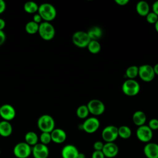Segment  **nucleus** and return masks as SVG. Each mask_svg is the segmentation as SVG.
I'll return each mask as SVG.
<instances>
[{"instance_id":"2eb2a0df","label":"nucleus","mask_w":158,"mask_h":158,"mask_svg":"<svg viewBox=\"0 0 158 158\" xmlns=\"http://www.w3.org/2000/svg\"><path fill=\"white\" fill-rule=\"evenodd\" d=\"M143 153L147 158H158V144L149 142L143 148Z\"/></svg>"},{"instance_id":"c756f323","label":"nucleus","mask_w":158,"mask_h":158,"mask_svg":"<svg viewBox=\"0 0 158 158\" xmlns=\"http://www.w3.org/2000/svg\"><path fill=\"white\" fill-rule=\"evenodd\" d=\"M146 19L148 23L151 24H155V23L158 20V15H157L154 12L152 11L148 13V14L146 16Z\"/></svg>"},{"instance_id":"bb28decb","label":"nucleus","mask_w":158,"mask_h":158,"mask_svg":"<svg viewBox=\"0 0 158 158\" xmlns=\"http://www.w3.org/2000/svg\"><path fill=\"white\" fill-rule=\"evenodd\" d=\"M125 75L128 79L135 78L138 76V67L134 65L128 67L126 69Z\"/></svg>"},{"instance_id":"20e7f679","label":"nucleus","mask_w":158,"mask_h":158,"mask_svg":"<svg viewBox=\"0 0 158 158\" xmlns=\"http://www.w3.org/2000/svg\"><path fill=\"white\" fill-rule=\"evenodd\" d=\"M122 90L128 96H135L140 91V85L135 79H127L122 84Z\"/></svg>"},{"instance_id":"9d476101","label":"nucleus","mask_w":158,"mask_h":158,"mask_svg":"<svg viewBox=\"0 0 158 158\" xmlns=\"http://www.w3.org/2000/svg\"><path fill=\"white\" fill-rule=\"evenodd\" d=\"M90 114L94 116L102 115L105 111V105L99 99H93L86 104Z\"/></svg>"},{"instance_id":"c85d7f7f","label":"nucleus","mask_w":158,"mask_h":158,"mask_svg":"<svg viewBox=\"0 0 158 158\" xmlns=\"http://www.w3.org/2000/svg\"><path fill=\"white\" fill-rule=\"evenodd\" d=\"M40 140L41 143L47 146L52 141L51 133L48 132H41L40 136Z\"/></svg>"},{"instance_id":"9b49d317","label":"nucleus","mask_w":158,"mask_h":158,"mask_svg":"<svg viewBox=\"0 0 158 158\" xmlns=\"http://www.w3.org/2000/svg\"><path fill=\"white\" fill-rule=\"evenodd\" d=\"M100 122L95 117L86 118L81 125V128L86 133L91 134L96 132L99 128Z\"/></svg>"},{"instance_id":"f3484780","label":"nucleus","mask_w":158,"mask_h":158,"mask_svg":"<svg viewBox=\"0 0 158 158\" xmlns=\"http://www.w3.org/2000/svg\"><path fill=\"white\" fill-rule=\"evenodd\" d=\"M50 133L52 141L56 144L63 143L67 139V134L62 128H54Z\"/></svg>"},{"instance_id":"5701e85b","label":"nucleus","mask_w":158,"mask_h":158,"mask_svg":"<svg viewBox=\"0 0 158 158\" xmlns=\"http://www.w3.org/2000/svg\"><path fill=\"white\" fill-rule=\"evenodd\" d=\"M131 128L127 125H122L118 128V136L122 139H128L131 136Z\"/></svg>"},{"instance_id":"7ed1b4c3","label":"nucleus","mask_w":158,"mask_h":158,"mask_svg":"<svg viewBox=\"0 0 158 158\" xmlns=\"http://www.w3.org/2000/svg\"><path fill=\"white\" fill-rule=\"evenodd\" d=\"M38 33L40 37L45 41H50L55 36L56 31L54 26L49 22H43L39 24Z\"/></svg>"},{"instance_id":"f8f14e48","label":"nucleus","mask_w":158,"mask_h":158,"mask_svg":"<svg viewBox=\"0 0 158 158\" xmlns=\"http://www.w3.org/2000/svg\"><path fill=\"white\" fill-rule=\"evenodd\" d=\"M31 154L34 158H48L49 150L48 146L38 143L31 147Z\"/></svg>"},{"instance_id":"4be33fe9","label":"nucleus","mask_w":158,"mask_h":158,"mask_svg":"<svg viewBox=\"0 0 158 158\" xmlns=\"http://www.w3.org/2000/svg\"><path fill=\"white\" fill-rule=\"evenodd\" d=\"M87 33L91 40L98 41V40L99 39L102 35V30L100 27L94 26L89 29V30L87 31Z\"/></svg>"},{"instance_id":"c03bdc74","label":"nucleus","mask_w":158,"mask_h":158,"mask_svg":"<svg viewBox=\"0 0 158 158\" xmlns=\"http://www.w3.org/2000/svg\"><path fill=\"white\" fill-rule=\"evenodd\" d=\"M0 109H1V106H0Z\"/></svg>"},{"instance_id":"6ab92c4d","label":"nucleus","mask_w":158,"mask_h":158,"mask_svg":"<svg viewBox=\"0 0 158 158\" xmlns=\"http://www.w3.org/2000/svg\"><path fill=\"white\" fill-rule=\"evenodd\" d=\"M12 133V127L9 122L2 120L0 122V136L9 137Z\"/></svg>"},{"instance_id":"ea45409f","label":"nucleus","mask_w":158,"mask_h":158,"mask_svg":"<svg viewBox=\"0 0 158 158\" xmlns=\"http://www.w3.org/2000/svg\"><path fill=\"white\" fill-rule=\"evenodd\" d=\"M153 69H154L155 75H158V63L156 64H155V65L153 66Z\"/></svg>"},{"instance_id":"ddd939ff","label":"nucleus","mask_w":158,"mask_h":158,"mask_svg":"<svg viewBox=\"0 0 158 158\" xmlns=\"http://www.w3.org/2000/svg\"><path fill=\"white\" fill-rule=\"evenodd\" d=\"M16 115V112L14 107L9 104H5L1 106L0 116L6 121H10L13 120Z\"/></svg>"},{"instance_id":"39448f33","label":"nucleus","mask_w":158,"mask_h":158,"mask_svg":"<svg viewBox=\"0 0 158 158\" xmlns=\"http://www.w3.org/2000/svg\"><path fill=\"white\" fill-rule=\"evenodd\" d=\"M72 40L76 46L84 48L88 46L91 39L89 38L87 32L84 31H77L73 34Z\"/></svg>"},{"instance_id":"f704fd0d","label":"nucleus","mask_w":158,"mask_h":158,"mask_svg":"<svg viewBox=\"0 0 158 158\" xmlns=\"http://www.w3.org/2000/svg\"><path fill=\"white\" fill-rule=\"evenodd\" d=\"M6 34L3 31V30H0V46L4 44L6 41Z\"/></svg>"},{"instance_id":"72a5a7b5","label":"nucleus","mask_w":158,"mask_h":158,"mask_svg":"<svg viewBox=\"0 0 158 158\" xmlns=\"http://www.w3.org/2000/svg\"><path fill=\"white\" fill-rule=\"evenodd\" d=\"M42 20H43V19H42L41 17L40 16V15L38 13L35 14V15H33V21L35 22H36V23H38V24H39V23H41Z\"/></svg>"},{"instance_id":"1a4fd4ad","label":"nucleus","mask_w":158,"mask_h":158,"mask_svg":"<svg viewBox=\"0 0 158 158\" xmlns=\"http://www.w3.org/2000/svg\"><path fill=\"white\" fill-rule=\"evenodd\" d=\"M101 136L106 143L114 142L118 137V127L114 125L106 126L102 131Z\"/></svg>"},{"instance_id":"b1692460","label":"nucleus","mask_w":158,"mask_h":158,"mask_svg":"<svg viewBox=\"0 0 158 158\" xmlns=\"http://www.w3.org/2000/svg\"><path fill=\"white\" fill-rule=\"evenodd\" d=\"M89 114V112L88 108L87 106L85 104H82L77 109V110H76V114L77 117L82 119L87 118Z\"/></svg>"},{"instance_id":"f03ea898","label":"nucleus","mask_w":158,"mask_h":158,"mask_svg":"<svg viewBox=\"0 0 158 158\" xmlns=\"http://www.w3.org/2000/svg\"><path fill=\"white\" fill-rule=\"evenodd\" d=\"M37 126L41 132L51 133L55 128V121L52 116L44 114L38 118Z\"/></svg>"},{"instance_id":"cd10ccee","label":"nucleus","mask_w":158,"mask_h":158,"mask_svg":"<svg viewBox=\"0 0 158 158\" xmlns=\"http://www.w3.org/2000/svg\"><path fill=\"white\" fill-rule=\"evenodd\" d=\"M39 24L32 21H30L27 23L25 27V31L28 34H35L38 31Z\"/></svg>"},{"instance_id":"a211bd4d","label":"nucleus","mask_w":158,"mask_h":158,"mask_svg":"<svg viewBox=\"0 0 158 158\" xmlns=\"http://www.w3.org/2000/svg\"><path fill=\"white\" fill-rule=\"evenodd\" d=\"M146 118L147 117L146 114L142 110L135 111L132 116V120L133 123L138 127L145 125Z\"/></svg>"},{"instance_id":"37998d69","label":"nucleus","mask_w":158,"mask_h":158,"mask_svg":"<svg viewBox=\"0 0 158 158\" xmlns=\"http://www.w3.org/2000/svg\"><path fill=\"white\" fill-rule=\"evenodd\" d=\"M1 149H0V155H1Z\"/></svg>"},{"instance_id":"2f4dec72","label":"nucleus","mask_w":158,"mask_h":158,"mask_svg":"<svg viewBox=\"0 0 158 158\" xmlns=\"http://www.w3.org/2000/svg\"><path fill=\"white\" fill-rule=\"evenodd\" d=\"M104 146V143L101 141H96L93 144L94 151H102Z\"/></svg>"},{"instance_id":"393cba45","label":"nucleus","mask_w":158,"mask_h":158,"mask_svg":"<svg viewBox=\"0 0 158 158\" xmlns=\"http://www.w3.org/2000/svg\"><path fill=\"white\" fill-rule=\"evenodd\" d=\"M38 5L33 1H27L23 5L24 10L29 14H33L38 11Z\"/></svg>"},{"instance_id":"a19ab883","label":"nucleus","mask_w":158,"mask_h":158,"mask_svg":"<svg viewBox=\"0 0 158 158\" xmlns=\"http://www.w3.org/2000/svg\"><path fill=\"white\" fill-rule=\"evenodd\" d=\"M77 158H86V156H85V154L84 153L79 152Z\"/></svg>"},{"instance_id":"dca6fc26","label":"nucleus","mask_w":158,"mask_h":158,"mask_svg":"<svg viewBox=\"0 0 158 158\" xmlns=\"http://www.w3.org/2000/svg\"><path fill=\"white\" fill-rule=\"evenodd\" d=\"M79 154L77 148L73 144H66L61 150L62 158H77Z\"/></svg>"},{"instance_id":"a878e982","label":"nucleus","mask_w":158,"mask_h":158,"mask_svg":"<svg viewBox=\"0 0 158 158\" xmlns=\"http://www.w3.org/2000/svg\"><path fill=\"white\" fill-rule=\"evenodd\" d=\"M88 51L92 54L98 53L101 49V46L99 42L97 40H91L89 43L88 46Z\"/></svg>"},{"instance_id":"79ce46f5","label":"nucleus","mask_w":158,"mask_h":158,"mask_svg":"<svg viewBox=\"0 0 158 158\" xmlns=\"http://www.w3.org/2000/svg\"><path fill=\"white\" fill-rule=\"evenodd\" d=\"M154 28H155L156 31L158 33V20H157V21L154 24Z\"/></svg>"},{"instance_id":"412c9836","label":"nucleus","mask_w":158,"mask_h":158,"mask_svg":"<svg viewBox=\"0 0 158 158\" xmlns=\"http://www.w3.org/2000/svg\"><path fill=\"white\" fill-rule=\"evenodd\" d=\"M24 138L25 142L30 146H33L36 144L39 139L37 134L33 131H30L26 133Z\"/></svg>"},{"instance_id":"a18cd8bd","label":"nucleus","mask_w":158,"mask_h":158,"mask_svg":"<svg viewBox=\"0 0 158 158\" xmlns=\"http://www.w3.org/2000/svg\"><path fill=\"white\" fill-rule=\"evenodd\" d=\"M157 138H158V136H157Z\"/></svg>"},{"instance_id":"e433bc0d","label":"nucleus","mask_w":158,"mask_h":158,"mask_svg":"<svg viewBox=\"0 0 158 158\" xmlns=\"http://www.w3.org/2000/svg\"><path fill=\"white\" fill-rule=\"evenodd\" d=\"M6 8V2L3 0H0V14L4 12Z\"/></svg>"},{"instance_id":"6e6552de","label":"nucleus","mask_w":158,"mask_h":158,"mask_svg":"<svg viewBox=\"0 0 158 158\" xmlns=\"http://www.w3.org/2000/svg\"><path fill=\"white\" fill-rule=\"evenodd\" d=\"M136 135L139 141L148 143L150 142L153 137L152 130L146 125L138 127L136 131Z\"/></svg>"},{"instance_id":"4468645a","label":"nucleus","mask_w":158,"mask_h":158,"mask_svg":"<svg viewBox=\"0 0 158 158\" xmlns=\"http://www.w3.org/2000/svg\"><path fill=\"white\" fill-rule=\"evenodd\" d=\"M102 151L105 156L107 158H114L118 154L119 149L117 144L114 142L106 143L104 144Z\"/></svg>"},{"instance_id":"c9c22d12","label":"nucleus","mask_w":158,"mask_h":158,"mask_svg":"<svg viewBox=\"0 0 158 158\" xmlns=\"http://www.w3.org/2000/svg\"><path fill=\"white\" fill-rule=\"evenodd\" d=\"M152 12L158 15V0L156 1L152 5Z\"/></svg>"},{"instance_id":"7c9ffc66","label":"nucleus","mask_w":158,"mask_h":158,"mask_svg":"<svg viewBox=\"0 0 158 158\" xmlns=\"http://www.w3.org/2000/svg\"><path fill=\"white\" fill-rule=\"evenodd\" d=\"M148 126L153 131L158 130V119L156 118H151L149 122Z\"/></svg>"},{"instance_id":"4c0bfd02","label":"nucleus","mask_w":158,"mask_h":158,"mask_svg":"<svg viewBox=\"0 0 158 158\" xmlns=\"http://www.w3.org/2000/svg\"><path fill=\"white\" fill-rule=\"evenodd\" d=\"M115 2L119 6H125L129 2V0H115Z\"/></svg>"},{"instance_id":"423d86ee","label":"nucleus","mask_w":158,"mask_h":158,"mask_svg":"<svg viewBox=\"0 0 158 158\" xmlns=\"http://www.w3.org/2000/svg\"><path fill=\"white\" fill-rule=\"evenodd\" d=\"M13 154L17 158H28L31 154V146L25 141L18 143L14 147Z\"/></svg>"},{"instance_id":"0eeeda50","label":"nucleus","mask_w":158,"mask_h":158,"mask_svg":"<svg viewBox=\"0 0 158 158\" xmlns=\"http://www.w3.org/2000/svg\"><path fill=\"white\" fill-rule=\"evenodd\" d=\"M153 67L149 64H143L138 67V76L145 82H150L155 77Z\"/></svg>"},{"instance_id":"aec40b11","label":"nucleus","mask_w":158,"mask_h":158,"mask_svg":"<svg viewBox=\"0 0 158 158\" xmlns=\"http://www.w3.org/2000/svg\"><path fill=\"white\" fill-rule=\"evenodd\" d=\"M149 5L145 1H138L136 5V10L140 16L146 17L149 12Z\"/></svg>"},{"instance_id":"58836bf2","label":"nucleus","mask_w":158,"mask_h":158,"mask_svg":"<svg viewBox=\"0 0 158 158\" xmlns=\"http://www.w3.org/2000/svg\"><path fill=\"white\" fill-rule=\"evenodd\" d=\"M6 26V22L4 19L0 18V30H2Z\"/></svg>"},{"instance_id":"f257e3e1","label":"nucleus","mask_w":158,"mask_h":158,"mask_svg":"<svg viewBox=\"0 0 158 158\" xmlns=\"http://www.w3.org/2000/svg\"><path fill=\"white\" fill-rule=\"evenodd\" d=\"M38 12L43 20L49 22L53 20L57 15L55 7L50 3H43L40 5Z\"/></svg>"},{"instance_id":"473e14b6","label":"nucleus","mask_w":158,"mask_h":158,"mask_svg":"<svg viewBox=\"0 0 158 158\" xmlns=\"http://www.w3.org/2000/svg\"><path fill=\"white\" fill-rule=\"evenodd\" d=\"M91 158H105L102 151H94L91 154Z\"/></svg>"}]
</instances>
